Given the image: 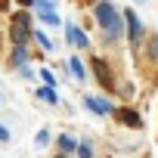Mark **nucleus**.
<instances>
[{
    "mask_svg": "<svg viewBox=\"0 0 158 158\" xmlns=\"http://www.w3.org/2000/svg\"><path fill=\"white\" fill-rule=\"evenodd\" d=\"M10 37H13V47H25V40L31 37V19L25 13H19L10 25Z\"/></svg>",
    "mask_w": 158,
    "mask_h": 158,
    "instance_id": "obj_2",
    "label": "nucleus"
},
{
    "mask_svg": "<svg viewBox=\"0 0 158 158\" xmlns=\"http://www.w3.org/2000/svg\"><path fill=\"white\" fill-rule=\"evenodd\" d=\"M112 115H115L124 127H133V130H139V127H143V118H139V112H133V109H115Z\"/></svg>",
    "mask_w": 158,
    "mask_h": 158,
    "instance_id": "obj_5",
    "label": "nucleus"
},
{
    "mask_svg": "<svg viewBox=\"0 0 158 158\" xmlns=\"http://www.w3.org/2000/svg\"><path fill=\"white\" fill-rule=\"evenodd\" d=\"M65 40H68L71 47H77V50H87V47H90L87 34H84L81 28H77V25H68V28H65Z\"/></svg>",
    "mask_w": 158,
    "mask_h": 158,
    "instance_id": "obj_7",
    "label": "nucleus"
},
{
    "mask_svg": "<svg viewBox=\"0 0 158 158\" xmlns=\"http://www.w3.org/2000/svg\"><path fill=\"white\" fill-rule=\"evenodd\" d=\"M68 71H71V77H74V81H87V71H84V62L77 59V56H71V59H68Z\"/></svg>",
    "mask_w": 158,
    "mask_h": 158,
    "instance_id": "obj_8",
    "label": "nucleus"
},
{
    "mask_svg": "<svg viewBox=\"0 0 158 158\" xmlns=\"http://www.w3.org/2000/svg\"><path fill=\"white\" fill-rule=\"evenodd\" d=\"M19 3H22V6H31V3H34V0H19Z\"/></svg>",
    "mask_w": 158,
    "mask_h": 158,
    "instance_id": "obj_21",
    "label": "nucleus"
},
{
    "mask_svg": "<svg viewBox=\"0 0 158 158\" xmlns=\"http://www.w3.org/2000/svg\"><path fill=\"white\" fill-rule=\"evenodd\" d=\"M37 99H44L47 106H59V96H56V87H40V90H37Z\"/></svg>",
    "mask_w": 158,
    "mask_h": 158,
    "instance_id": "obj_10",
    "label": "nucleus"
},
{
    "mask_svg": "<svg viewBox=\"0 0 158 158\" xmlns=\"http://www.w3.org/2000/svg\"><path fill=\"white\" fill-rule=\"evenodd\" d=\"M0 143H10V130H6L3 124H0Z\"/></svg>",
    "mask_w": 158,
    "mask_h": 158,
    "instance_id": "obj_19",
    "label": "nucleus"
},
{
    "mask_svg": "<svg viewBox=\"0 0 158 158\" xmlns=\"http://www.w3.org/2000/svg\"><path fill=\"white\" fill-rule=\"evenodd\" d=\"M40 81H44V87H56V74L50 68H40Z\"/></svg>",
    "mask_w": 158,
    "mask_h": 158,
    "instance_id": "obj_16",
    "label": "nucleus"
},
{
    "mask_svg": "<svg viewBox=\"0 0 158 158\" xmlns=\"http://www.w3.org/2000/svg\"><path fill=\"white\" fill-rule=\"evenodd\" d=\"M50 139H53V136H50V130H47V127H40V130L34 133V146H37V149H47V146H50Z\"/></svg>",
    "mask_w": 158,
    "mask_h": 158,
    "instance_id": "obj_13",
    "label": "nucleus"
},
{
    "mask_svg": "<svg viewBox=\"0 0 158 158\" xmlns=\"http://www.w3.org/2000/svg\"><path fill=\"white\" fill-rule=\"evenodd\" d=\"M84 106H87L93 115H99V118H106V115H112V112H115V109H112L102 96H84Z\"/></svg>",
    "mask_w": 158,
    "mask_h": 158,
    "instance_id": "obj_6",
    "label": "nucleus"
},
{
    "mask_svg": "<svg viewBox=\"0 0 158 158\" xmlns=\"http://www.w3.org/2000/svg\"><path fill=\"white\" fill-rule=\"evenodd\" d=\"M96 25L106 31L109 40H115V37L121 34V16H118V10H115L112 3H106V0L96 3Z\"/></svg>",
    "mask_w": 158,
    "mask_h": 158,
    "instance_id": "obj_1",
    "label": "nucleus"
},
{
    "mask_svg": "<svg viewBox=\"0 0 158 158\" xmlns=\"http://www.w3.org/2000/svg\"><path fill=\"white\" fill-rule=\"evenodd\" d=\"M40 22H47V25H62V19H59L56 13H40Z\"/></svg>",
    "mask_w": 158,
    "mask_h": 158,
    "instance_id": "obj_18",
    "label": "nucleus"
},
{
    "mask_svg": "<svg viewBox=\"0 0 158 158\" xmlns=\"http://www.w3.org/2000/svg\"><path fill=\"white\" fill-rule=\"evenodd\" d=\"M146 59H149V62H158V34L149 37V44H146Z\"/></svg>",
    "mask_w": 158,
    "mask_h": 158,
    "instance_id": "obj_12",
    "label": "nucleus"
},
{
    "mask_svg": "<svg viewBox=\"0 0 158 158\" xmlns=\"http://www.w3.org/2000/svg\"><path fill=\"white\" fill-rule=\"evenodd\" d=\"M124 22H127V40H130V44H139V37H143V25H139L136 13H133V10H124Z\"/></svg>",
    "mask_w": 158,
    "mask_h": 158,
    "instance_id": "obj_4",
    "label": "nucleus"
},
{
    "mask_svg": "<svg viewBox=\"0 0 158 158\" xmlns=\"http://www.w3.org/2000/svg\"><path fill=\"white\" fill-rule=\"evenodd\" d=\"M40 6V13H56V0H34Z\"/></svg>",
    "mask_w": 158,
    "mask_h": 158,
    "instance_id": "obj_17",
    "label": "nucleus"
},
{
    "mask_svg": "<svg viewBox=\"0 0 158 158\" xmlns=\"http://www.w3.org/2000/svg\"><path fill=\"white\" fill-rule=\"evenodd\" d=\"M56 146H59V152H62V155H74L77 139H74V136H68V133H62V136L56 139Z\"/></svg>",
    "mask_w": 158,
    "mask_h": 158,
    "instance_id": "obj_9",
    "label": "nucleus"
},
{
    "mask_svg": "<svg viewBox=\"0 0 158 158\" xmlns=\"http://www.w3.org/2000/svg\"><path fill=\"white\" fill-rule=\"evenodd\" d=\"M74 155H77V158H93V143H77Z\"/></svg>",
    "mask_w": 158,
    "mask_h": 158,
    "instance_id": "obj_14",
    "label": "nucleus"
},
{
    "mask_svg": "<svg viewBox=\"0 0 158 158\" xmlns=\"http://www.w3.org/2000/svg\"><path fill=\"white\" fill-rule=\"evenodd\" d=\"M31 34H34V40H37V44H40V47H44V50H47V53H50V50H53V40H50V37H47V34H44V31H31Z\"/></svg>",
    "mask_w": 158,
    "mask_h": 158,
    "instance_id": "obj_15",
    "label": "nucleus"
},
{
    "mask_svg": "<svg viewBox=\"0 0 158 158\" xmlns=\"http://www.w3.org/2000/svg\"><path fill=\"white\" fill-rule=\"evenodd\" d=\"M13 65H16V68L28 65V50H25V47H13Z\"/></svg>",
    "mask_w": 158,
    "mask_h": 158,
    "instance_id": "obj_11",
    "label": "nucleus"
},
{
    "mask_svg": "<svg viewBox=\"0 0 158 158\" xmlns=\"http://www.w3.org/2000/svg\"><path fill=\"white\" fill-rule=\"evenodd\" d=\"M6 3H10V0H0V13H3V10H6Z\"/></svg>",
    "mask_w": 158,
    "mask_h": 158,
    "instance_id": "obj_20",
    "label": "nucleus"
},
{
    "mask_svg": "<svg viewBox=\"0 0 158 158\" xmlns=\"http://www.w3.org/2000/svg\"><path fill=\"white\" fill-rule=\"evenodd\" d=\"M90 65H93V71H96V81H99V87L112 93V90H115V77H112V68H109V62H106V59H93Z\"/></svg>",
    "mask_w": 158,
    "mask_h": 158,
    "instance_id": "obj_3",
    "label": "nucleus"
},
{
    "mask_svg": "<svg viewBox=\"0 0 158 158\" xmlns=\"http://www.w3.org/2000/svg\"><path fill=\"white\" fill-rule=\"evenodd\" d=\"M139 3H143V0H139Z\"/></svg>",
    "mask_w": 158,
    "mask_h": 158,
    "instance_id": "obj_22",
    "label": "nucleus"
}]
</instances>
